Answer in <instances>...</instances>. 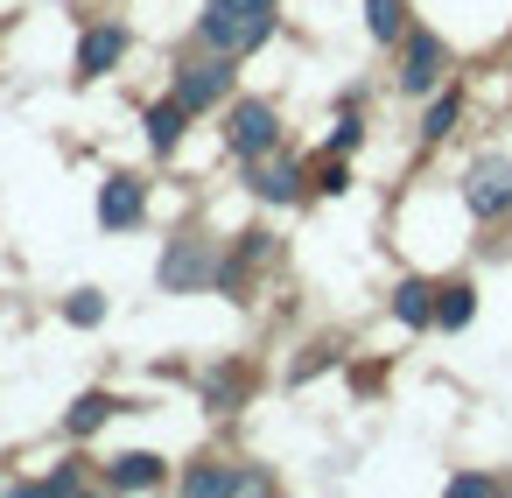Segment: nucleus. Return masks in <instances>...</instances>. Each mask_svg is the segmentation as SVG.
<instances>
[{
    "instance_id": "1",
    "label": "nucleus",
    "mask_w": 512,
    "mask_h": 498,
    "mask_svg": "<svg viewBox=\"0 0 512 498\" xmlns=\"http://www.w3.org/2000/svg\"><path fill=\"white\" fill-rule=\"evenodd\" d=\"M267 36H274V8H267V15H218V8L204 15V43H211L218 57H246V50H260Z\"/></svg>"
},
{
    "instance_id": "2",
    "label": "nucleus",
    "mask_w": 512,
    "mask_h": 498,
    "mask_svg": "<svg viewBox=\"0 0 512 498\" xmlns=\"http://www.w3.org/2000/svg\"><path fill=\"white\" fill-rule=\"evenodd\" d=\"M463 204H470L477 218L512 211V162H477V169H470V183H463Z\"/></svg>"
},
{
    "instance_id": "3",
    "label": "nucleus",
    "mask_w": 512,
    "mask_h": 498,
    "mask_svg": "<svg viewBox=\"0 0 512 498\" xmlns=\"http://www.w3.org/2000/svg\"><path fill=\"white\" fill-rule=\"evenodd\" d=\"M274 134H281V127H274V106H267V99L232 106V148H239V155H267Z\"/></svg>"
},
{
    "instance_id": "4",
    "label": "nucleus",
    "mask_w": 512,
    "mask_h": 498,
    "mask_svg": "<svg viewBox=\"0 0 512 498\" xmlns=\"http://www.w3.org/2000/svg\"><path fill=\"white\" fill-rule=\"evenodd\" d=\"M197 281H218V260L204 239H183L169 260H162V288H197Z\"/></svg>"
},
{
    "instance_id": "5",
    "label": "nucleus",
    "mask_w": 512,
    "mask_h": 498,
    "mask_svg": "<svg viewBox=\"0 0 512 498\" xmlns=\"http://www.w3.org/2000/svg\"><path fill=\"white\" fill-rule=\"evenodd\" d=\"M225 92H232V71H225V57H218V64H190V71H183V85H176V99H183L190 113L218 106Z\"/></svg>"
},
{
    "instance_id": "6",
    "label": "nucleus",
    "mask_w": 512,
    "mask_h": 498,
    "mask_svg": "<svg viewBox=\"0 0 512 498\" xmlns=\"http://www.w3.org/2000/svg\"><path fill=\"white\" fill-rule=\"evenodd\" d=\"M435 78H442V43H435V36H414V43H407V64H400V85H407V92H428Z\"/></svg>"
},
{
    "instance_id": "7",
    "label": "nucleus",
    "mask_w": 512,
    "mask_h": 498,
    "mask_svg": "<svg viewBox=\"0 0 512 498\" xmlns=\"http://www.w3.org/2000/svg\"><path fill=\"white\" fill-rule=\"evenodd\" d=\"M120 50H127V36H120V29H92V36L78 43V78L113 71V64H120Z\"/></svg>"
},
{
    "instance_id": "8",
    "label": "nucleus",
    "mask_w": 512,
    "mask_h": 498,
    "mask_svg": "<svg viewBox=\"0 0 512 498\" xmlns=\"http://www.w3.org/2000/svg\"><path fill=\"white\" fill-rule=\"evenodd\" d=\"M246 183H253V197H267V204H295V197H302V176H295V162H260Z\"/></svg>"
},
{
    "instance_id": "9",
    "label": "nucleus",
    "mask_w": 512,
    "mask_h": 498,
    "mask_svg": "<svg viewBox=\"0 0 512 498\" xmlns=\"http://www.w3.org/2000/svg\"><path fill=\"white\" fill-rule=\"evenodd\" d=\"M141 204H148V197H141V183H127V176H113V183L99 190V218H106L113 232H120V225H134V218H141Z\"/></svg>"
},
{
    "instance_id": "10",
    "label": "nucleus",
    "mask_w": 512,
    "mask_h": 498,
    "mask_svg": "<svg viewBox=\"0 0 512 498\" xmlns=\"http://www.w3.org/2000/svg\"><path fill=\"white\" fill-rule=\"evenodd\" d=\"M393 316L414 323V330L435 323V288H428V281H400V288H393Z\"/></svg>"
},
{
    "instance_id": "11",
    "label": "nucleus",
    "mask_w": 512,
    "mask_h": 498,
    "mask_svg": "<svg viewBox=\"0 0 512 498\" xmlns=\"http://www.w3.org/2000/svg\"><path fill=\"white\" fill-rule=\"evenodd\" d=\"M183 120H190V106H183V99H169V106H148V141L169 155V148L183 141Z\"/></svg>"
},
{
    "instance_id": "12",
    "label": "nucleus",
    "mask_w": 512,
    "mask_h": 498,
    "mask_svg": "<svg viewBox=\"0 0 512 498\" xmlns=\"http://www.w3.org/2000/svg\"><path fill=\"white\" fill-rule=\"evenodd\" d=\"M365 29L379 43H400L407 36V0H365Z\"/></svg>"
},
{
    "instance_id": "13",
    "label": "nucleus",
    "mask_w": 512,
    "mask_h": 498,
    "mask_svg": "<svg viewBox=\"0 0 512 498\" xmlns=\"http://www.w3.org/2000/svg\"><path fill=\"white\" fill-rule=\"evenodd\" d=\"M113 484H127V491H148V484H162V456H148V449L120 456V463H113Z\"/></svg>"
},
{
    "instance_id": "14",
    "label": "nucleus",
    "mask_w": 512,
    "mask_h": 498,
    "mask_svg": "<svg viewBox=\"0 0 512 498\" xmlns=\"http://www.w3.org/2000/svg\"><path fill=\"white\" fill-rule=\"evenodd\" d=\"M470 309H477V295H470L463 281L435 295V323H442V330H463V323H470Z\"/></svg>"
},
{
    "instance_id": "15",
    "label": "nucleus",
    "mask_w": 512,
    "mask_h": 498,
    "mask_svg": "<svg viewBox=\"0 0 512 498\" xmlns=\"http://www.w3.org/2000/svg\"><path fill=\"white\" fill-rule=\"evenodd\" d=\"M106 414H120V400H113V393H85V400L71 407V435H92Z\"/></svg>"
},
{
    "instance_id": "16",
    "label": "nucleus",
    "mask_w": 512,
    "mask_h": 498,
    "mask_svg": "<svg viewBox=\"0 0 512 498\" xmlns=\"http://www.w3.org/2000/svg\"><path fill=\"white\" fill-rule=\"evenodd\" d=\"M183 491L211 498V491H239V477H232V470H190V477H183Z\"/></svg>"
},
{
    "instance_id": "17",
    "label": "nucleus",
    "mask_w": 512,
    "mask_h": 498,
    "mask_svg": "<svg viewBox=\"0 0 512 498\" xmlns=\"http://www.w3.org/2000/svg\"><path fill=\"white\" fill-rule=\"evenodd\" d=\"M309 183H316V190H323V197H337V190H344V183H351V169H344V162H330V155H323V162H316V169H309Z\"/></svg>"
},
{
    "instance_id": "18",
    "label": "nucleus",
    "mask_w": 512,
    "mask_h": 498,
    "mask_svg": "<svg viewBox=\"0 0 512 498\" xmlns=\"http://www.w3.org/2000/svg\"><path fill=\"white\" fill-rule=\"evenodd\" d=\"M449 127H456V99H435V106H428V120H421V134H428V141H442Z\"/></svg>"
},
{
    "instance_id": "19",
    "label": "nucleus",
    "mask_w": 512,
    "mask_h": 498,
    "mask_svg": "<svg viewBox=\"0 0 512 498\" xmlns=\"http://www.w3.org/2000/svg\"><path fill=\"white\" fill-rule=\"evenodd\" d=\"M99 316H106V295H92V288H85V295H71V323H78V330H92Z\"/></svg>"
},
{
    "instance_id": "20",
    "label": "nucleus",
    "mask_w": 512,
    "mask_h": 498,
    "mask_svg": "<svg viewBox=\"0 0 512 498\" xmlns=\"http://www.w3.org/2000/svg\"><path fill=\"white\" fill-rule=\"evenodd\" d=\"M239 393H246V379H239V372H218V379H211V407H218V414H225Z\"/></svg>"
},
{
    "instance_id": "21",
    "label": "nucleus",
    "mask_w": 512,
    "mask_h": 498,
    "mask_svg": "<svg viewBox=\"0 0 512 498\" xmlns=\"http://www.w3.org/2000/svg\"><path fill=\"white\" fill-rule=\"evenodd\" d=\"M211 8H218V15H267L274 0H211Z\"/></svg>"
},
{
    "instance_id": "22",
    "label": "nucleus",
    "mask_w": 512,
    "mask_h": 498,
    "mask_svg": "<svg viewBox=\"0 0 512 498\" xmlns=\"http://www.w3.org/2000/svg\"><path fill=\"white\" fill-rule=\"evenodd\" d=\"M78 484H85L78 470H57V477H43V484H29V491H78Z\"/></svg>"
},
{
    "instance_id": "23",
    "label": "nucleus",
    "mask_w": 512,
    "mask_h": 498,
    "mask_svg": "<svg viewBox=\"0 0 512 498\" xmlns=\"http://www.w3.org/2000/svg\"><path fill=\"white\" fill-rule=\"evenodd\" d=\"M351 148H358V120L344 113V120H337V155H351Z\"/></svg>"
}]
</instances>
